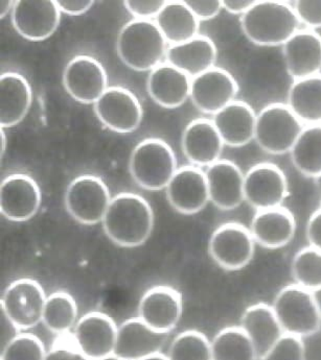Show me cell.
<instances>
[{
	"label": "cell",
	"instance_id": "obj_34",
	"mask_svg": "<svg viewBox=\"0 0 321 360\" xmlns=\"http://www.w3.org/2000/svg\"><path fill=\"white\" fill-rule=\"evenodd\" d=\"M294 283L310 292L321 288V251L308 245L296 252L291 263Z\"/></svg>",
	"mask_w": 321,
	"mask_h": 360
},
{
	"label": "cell",
	"instance_id": "obj_4",
	"mask_svg": "<svg viewBox=\"0 0 321 360\" xmlns=\"http://www.w3.org/2000/svg\"><path fill=\"white\" fill-rule=\"evenodd\" d=\"M129 168L133 180L141 188L163 191L177 172V159L165 140L146 138L133 150Z\"/></svg>",
	"mask_w": 321,
	"mask_h": 360
},
{
	"label": "cell",
	"instance_id": "obj_42",
	"mask_svg": "<svg viewBox=\"0 0 321 360\" xmlns=\"http://www.w3.org/2000/svg\"><path fill=\"white\" fill-rule=\"evenodd\" d=\"M306 237L309 245L321 251V206L310 215L306 226Z\"/></svg>",
	"mask_w": 321,
	"mask_h": 360
},
{
	"label": "cell",
	"instance_id": "obj_38",
	"mask_svg": "<svg viewBox=\"0 0 321 360\" xmlns=\"http://www.w3.org/2000/svg\"><path fill=\"white\" fill-rule=\"evenodd\" d=\"M44 360H90L75 344L72 332L57 335Z\"/></svg>",
	"mask_w": 321,
	"mask_h": 360
},
{
	"label": "cell",
	"instance_id": "obj_46",
	"mask_svg": "<svg viewBox=\"0 0 321 360\" xmlns=\"http://www.w3.org/2000/svg\"><path fill=\"white\" fill-rule=\"evenodd\" d=\"M15 1H1L0 2V17L4 18L8 15L10 11H13L14 8Z\"/></svg>",
	"mask_w": 321,
	"mask_h": 360
},
{
	"label": "cell",
	"instance_id": "obj_33",
	"mask_svg": "<svg viewBox=\"0 0 321 360\" xmlns=\"http://www.w3.org/2000/svg\"><path fill=\"white\" fill-rule=\"evenodd\" d=\"M45 327L57 334L70 333L77 322V306L66 292H53L47 297L42 316Z\"/></svg>",
	"mask_w": 321,
	"mask_h": 360
},
{
	"label": "cell",
	"instance_id": "obj_6",
	"mask_svg": "<svg viewBox=\"0 0 321 360\" xmlns=\"http://www.w3.org/2000/svg\"><path fill=\"white\" fill-rule=\"evenodd\" d=\"M305 127L287 103H270L256 115L254 141L267 154H290Z\"/></svg>",
	"mask_w": 321,
	"mask_h": 360
},
{
	"label": "cell",
	"instance_id": "obj_47",
	"mask_svg": "<svg viewBox=\"0 0 321 360\" xmlns=\"http://www.w3.org/2000/svg\"><path fill=\"white\" fill-rule=\"evenodd\" d=\"M314 184H315L316 193H317L318 200H320L321 206V174L314 179Z\"/></svg>",
	"mask_w": 321,
	"mask_h": 360
},
{
	"label": "cell",
	"instance_id": "obj_16",
	"mask_svg": "<svg viewBox=\"0 0 321 360\" xmlns=\"http://www.w3.org/2000/svg\"><path fill=\"white\" fill-rule=\"evenodd\" d=\"M165 191L170 205L181 214H196L210 202L206 172L191 164L178 168Z\"/></svg>",
	"mask_w": 321,
	"mask_h": 360
},
{
	"label": "cell",
	"instance_id": "obj_18",
	"mask_svg": "<svg viewBox=\"0 0 321 360\" xmlns=\"http://www.w3.org/2000/svg\"><path fill=\"white\" fill-rule=\"evenodd\" d=\"M61 11L56 1H15L12 23L17 33L31 41H43L56 31Z\"/></svg>",
	"mask_w": 321,
	"mask_h": 360
},
{
	"label": "cell",
	"instance_id": "obj_20",
	"mask_svg": "<svg viewBox=\"0 0 321 360\" xmlns=\"http://www.w3.org/2000/svg\"><path fill=\"white\" fill-rule=\"evenodd\" d=\"M210 200L220 210L230 211L245 202V174L236 163L220 159L206 170Z\"/></svg>",
	"mask_w": 321,
	"mask_h": 360
},
{
	"label": "cell",
	"instance_id": "obj_11",
	"mask_svg": "<svg viewBox=\"0 0 321 360\" xmlns=\"http://www.w3.org/2000/svg\"><path fill=\"white\" fill-rule=\"evenodd\" d=\"M94 112L109 130L120 134L132 133L143 120V107L137 96L120 86L109 87L94 103Z\"/></svg>",
	"mask_w": 321,
	"mask_h": 360
},
{
	"label": "cell",
	"instance_id": "obj_9",
	"mask_svg": "<svg viewBox=\"0 0 321 360\" xmlns=\"http://www.w3.org/2000/svg\"><path fill=\"white\" fill-rule=\"evenodd\" d=\"M256 241L249 228L242 224L225 223L213 232L208 243L210 257L226 271L244 269L253 259Z\"/></svg>",
	"mask_w": 321,
	"mask_h": 360
},
{
	"label": "cell",
	"instance_id": "obj_44",
	"mask_svg": "<svg viewBox=\"0 0 321 360\" xmlns=\"http://www.w3.org/2000/svg\"><path fill=\"white\" fill-rule=\"evenodd\" d=\"M0 318H1V340H0V350H2L8 342H12V340L18 335L19 329L11 322L10 319L4 314V312H0Z\"/></svg>",
	"mask_w": 321,
	"mask_h": 360
},
{
	"label": "cell",
	"instance_id": "obj_49",
	"mask_svg": "<svg viewBox=\"0 0 321 360\" xmlns=\"http://www.w3.org/2000/svg\"><path fill=\"white\" fill-rule=\"evenodd\" d=\"M1 148H0V154H1V158L4 157V153H6V133H4V129H1Z\"/></svg>",
	"mask_w": 321,
	"mask_h": 360
},
{
	"label": "cell",
	"instance_id": "obj_28",
	"mask_svg": "<svg viewBox=\"0 0 321 360\" xmlns=\"http://www.w3.org/2000/svg\"><path fill=\"white\" fill-rule=\"evenodd\" d=\"M31 85L20 73L6 72L0 77V124L1 129L23 122L32 105Z\"/></svg>",
	"mask_w": 321,
	"mask_h": 360
},
{
	"label": "cell",
	"instance_id": "obj_48",
	"mask_svg": "<svg viewBox=\"0 0 321 360\" xmlns=\"http://www.w3.org/2000/svg\"><path fill=\"white\" fill-rule=\"evenodd\" d=\"M313 295L314 300H315L316 305H317L318 310H320V314L321 316V288L320 290H314Z\"/></svg>",
	"mask_w": 321,
	"mask_h": 360
},
{
	"label": "cell",
	"instance_id": "obj_21",
	"mask_svg": "<svg viewBox=\"0 0 321 360\" xmlns=\"http://www.w3.org/2000/svg\"><path fill=\"white\" fill-rule=\"evenodd\" d=\"M286 70L293 81L321 73V36L301 29L283 45Z\"/></svg>",
	"mask_w": 321,
	"mask_h": 360
},
{
	"label": "cell",
	"instance_id": "obj_40",
	"mask_svg": "<svg viewBox=\"0 0 321 360\" xmlns=\"http://www.w3.org/2000/svg\"><path fill=\"white\" fill-rule=\"evenodd\" d=\"M167 1H125V8L135 19L156 18Z\"/></svg>",
	"mask_w": 321,
	"mask_h": 360
},
{
	"label": "cell",
	"instance_id": "obj_23",
	"mask_svg": "<svg viewBox=\"0 0 321 360\" xmlns=\"http://www.w3.org/2000/svg\"><path fill=\"white\" fill-rule=\"evenodd\" d=\"M224 146L214 122L208 118L193 120L183 131V154L191 165L208 168L220 160Z\"/></svg>",
	"mask_w": 321,
	"mask_h": 360
},
{
	"label": "cell",
	"instance_id": "obj_25",
	"mask_svg": "<svg viewBox=\"0 0 321 360\" xmlns=\"http://www.w3.org/2000/svg\"><path fill=\"white\" fill-rule=\"evenodd\" d=\"M146 87L155 103L167 109H175L191 98V77L165 62L151 71Z\"/></svg>",
	"mask_w": 321,
	"mask_h": 360
},
{
	"label": "cell",
	"instance_id": "obj_13",
	"mask_svg": "<svg viewBox=\"0 0 321 360\" xmlns=\"http://www.w3.org/2000/svg\"><path fill=\"white\" fill-rule=\"evenodd\" d=\"M63 86L81 103H96L109 88L104 66L96 58L85 55L68 62L64 69Z\"/></svg>",
	"mask_w": 321,
	"mask_h": 360
},
{
	"label": "cell",
	"instance_id": "obj_51",
	"mask_svg": "<svg viewBox=\"0 0 321 360\" xmlns=\"http://www.w3.org/2000/svg\"><path fill=\"white\" fill-rule=\"evenodd\" d=\"M98 360H122L120 359H118V356H115V355H110V356L105 357V359H101Z\"/></svg>",
	"mask_w": 321,
	"mask_h": 360
},
{
	"label": "cell",
	"instance_id": "obj_19",
	"mask_svg": "<svg viewBox=\"0 0 321 360\" xmlns=\"http://www.w3.org/2000/svg\"><path fill=\"white\" fill-rule=\"evenodd\" d=\"M182 295L171 286H154L144 292L139 305V318L148 326L170 333L182 316Z\"/></svg>",
	"mask_w": 321,
	"mask_h": 360
},
{
	"label": "cell",
	"instance_id": "obj_1",
	"mask_svg": "<svg viewBox=\"0 0 321 360\" xmlns=\"http://www.w3.org/2000/svg\"><path fill=\"white\" fill-rule=\"evenodd\" d=\"M103 228L110 240L122 248L144 245L154 227V213L146 198L133 193L112 198Z\"/></svg>",
	"mask_w": 321,
	"mask_h": 360
},
{
	"label": "cell",
	"instance_id": "obj_8",
	"mask_svg": "<svg viewBox=\"0 0 321 360\" xmlns=\"http://www.w3.org/2000/svg\"><path fill=\"white\" fill-rule=\"evenodd\" d=\"M46 299L38 281L21 278L4 290L0 300V310L19 330L32 329L42 322Z\"/></svg>",
	"mask_w": 321,
	"mask_h": 360
},
{
	"label": "cell",
	"instance_id": "obj_41",
	"mask_svg": "<svg viewBox=\"0 0 321 360\" xmlns=\"http://www.w3.org/2000/svg\"><path fill=\"white\" fill-rule=\"evenodd\" d=\"M200 21L212 20L223 10L222 1H184Z\"/></svg>",
	"mask_w": 321,
	"mask_h": 360
},
{
	"label": "cell",
	"instance_id": "obj_35",
	"mask_svg": "<svg viewBox=\"0 0 321 360\" xmlns=\"http://www.w3.org/2000/svg\"><path fill=\"white\" fill-rule=\"evenodd\" d=\"M169 360H213L212 344L197 330H187L178 334L168 352Z\"/></svg>",
	"mask_w": 321,
	"mask_h": 360
},
{
	"label": "cell",
	"instance_id": "obj_17",
	"mask_svg": "<svg viewBox=\"0 0 321 360\" xmlns=\"http://www.w3.org/2000/svg\"><path fill=\"white\" fill-rule=\"evenodd\" d=\"M170 333L152 329L141 319H129L118 326L114 355L122 360H139L161 353Z\"/></svg>",
	"mask_w": 321,
	"mask_h": 360
},
{
	"label": "cell",
	"instance_id": "obj_43",
	"mask_svg": "<svg viewBox=\"0 0 321 360\" xmlns=\"http://www.w3.org/2000/svg\"><path fill=\"white\" fill-rule=\"evenodd\" d=\"M58 8L61 12L65 14L70 15V16H79L83 15L84 13L88 12L94 6V1H56Z\"/></svg>",
	"mask_w": 321,
	"mask_h": 360
},
{
	"label": "cell",
	"instance_id": "obj_14",
	"mask_svg": "<svg viewBox=\"0 0 321 360\" xmlns=\"http://www.w3.org/2000/svg\"><path fill=\"white\" fill-rule=\"evenodd\" d=\"M41 200L40 187L29 174H8L2 180L0 212L8 221H29L38 212Z\"/></svg>",
	"mask_w": 321,
	"mask_h": 360
},
{
	"label": "cell",
	"instance_id": "obj_5",
	"mask_svg": "<svg viewBox=\"0 0 321 360\" xmlns=\"http://www.w3.org/2000/svg\"><path fill=\"white\" fill-rule=\"evenodd\" d=\"M271 306L284 333L303 340L320 331L321 316L310 290L289 284L275 295Z\"/></svg>",
	"mask_w": 321,
	"mask_h": 360
},
{
	"label": "cell",
	"instance_id": "obj_7",
	"mask_svg": "<svg viewBox=\"0 0 321 360\" xmlns=\"http://www.w3.org/2000/svg\"><path fill=\"white\" fill-rule=\"evenodd\" d=\"M111 200L106 183L100 176L81 174L68 185L65 207L77 223L92 226L103 221Z\"/></svg>",
	"mask_w": 321,
	"mask_h": 360
},
{
	"label": "cell",
	"instance_id": "obj_2",
	"mask_svg": "<svg viewBox=\"0 0 321 360\" xmlns=\"http://www.w3.org/2000/svg\"><path fill=\"white\" fill-rule=\"evenodd\" d=\"M245 37L256 46L277 47L301 30L292 4L256 1L240 19Z\"/></svg>",
	"mask_w": 321,
	"mask_h": 360
},
{
	"label": "cell",
	"instance_id": "obj_3",
	"mask_svg": "<svg viewBox=\"0 0 321 360\" xmlns=\"http://www.w3.org/2000/svg\"><path fill=\"white\" fill-rule=\"evenodd\" d=\"M167 44L155 21L133 19L120 30L116 49L118 57L129 68L152 71L163 63Z\"/></svg>",
	"mask_w": 321,
	"mask_h": 360
},
{
	"label": "cell",
	"instance_id": "obj_31",
	"mask_svg": "<svg viewBox=\"0 0 321 360\" xmlns=\"http://www.w3.org/2000/svg\"><path fill=\"white\" fill-rule=\"evenodd\" d=\"M295 169L315 179L321 174V124L306 126L290 152Z\"/></svg>",
	"mask_w": 321,
	"mask_h": 360
},
{
	"label": "cell",
	"instance_id": "obj_37",
	"mask_svg": "<svg viewBox=\"0 0 321 360\" xmlns=\"http://www.w3.org/2000/svg\"><path fill=\"white\" fill-rule=\"evenodd\" d=\"M260 360H307L303 338L284 334Z\"/></svg>",
	"mask_w": 321,
	"mask_h": 360
},
{
	"label": "cell",
	"instance_id": "obj_10",
	"mask_svg": "<svg viewBox=\"0 0 321 360\" xmlns=\"http://www.w3.org/2000/svg\"><path fill=\"white\" fill-rule=\"evenodd\" d=\"M288 195L286 174L275 164H256L245 174V202L256 211L284 206Z\"/></svg>",
	"mask_w": 321,
	"mask_h": 360
},
{
	"label": "cell",
	"instance_id": "obj_30",
	"mask_svg": "<svg viewBox=\"0 0 321 360\" xmlns=\"http://www.w3.org/2000/svg\"><path fill=\"white\" fill-rule=\"evenodd\" d=\"M287 105L305 126L321 124V73L293 81Z\"/></svg>",
	"mask_w": 321,
	"mask_h": 360
},
{
	"label": "cell",
	"instance_id": "obj_12",
	"mask_svg": "<svg viewBox=\"0 0 321 360\" xmlns=\"http://www.w3.org/2000/svg\"><path fill=\"white\" fill-rule=\"evenodd\" d=\"M239 84L232 73L220 67L191 79V99L202 113L214 116L236 101Z\"/></svg>",
	"mask_w": 321,
	"mask_h": 360
},
{
	"label": "cell",
	"instance_id": "obj_27",
	"mask_svg": "<svg viewBox=\"0 0 321 360\" xmlns=\"http://www.w3.org/2000/svg\"><path fill=\"white\" fill-rule=\"evenodd\" d=\"M217 57L218 49L214 41L199 34L182 44L170 45L165 59L168 63L194 79L215 67Z\"/></svg>",
	"mask_w": 321,
	"mask_h": 360
},
{
	"label": "cell",
	"instance_id": "obj_15",
	"mask_svg": "<svg viewBox=\"0 0 321 360\" xmlns=\"http://www.w3.org/2000/svg\"><path fill=\"white\" fill-rule=\"evenodd\" d=\"M118 329L109 316L92 311L77 320L72 334L81 352L90 360H98L114 354Z\"/></svg>",
	"mask_w": 321,
	"mask_h": 360
},
{
	"label": "cell",
	"instance_id": "obj_26",
	"mask_svg": "<svg viewBox=\"0 0 321 360\" xmlns=\"http://www.w3.org/2000/svg\"><path fill=\"white\" fill-rule=\"evenodd\" d=\"M240 327L251 340L258 359H262L284 335L272 306L266 303L250 305L241 316Z\"/></svg>",
	"mask_w": 321,
	"mask_h": 360
},
{
	"label": "cell",
	"instance_id": "obj_36",
	"mask_svg": "<svg viewBox=\"0 0 321 360\" xmlns=\"http://www.w3.org/2000/svg\"><path fill=\"white\" fill-rule=\"evenodd\" d=\"M46 352L38 336L19 333L0 350V360H44Z\"/></svg>",
	"mask_w": 321,
	"mask_h": 360
},
{
	"label": "cell",
	"instance_id": "obj_50",
	"mask_svg": "<svg viewBox=\"0 0 321 360\" xmlns=\"http://www.w3.org/2000/svg\"><path fill=\"white\" fill-rule=\"evenodd\" d=\"M139 360H169L168 359L167 355H163V353H158V354L153 355V356L146 357V359Z\"/></svg>",
	"mask_w": 321,
	"mask_h": 360
},
{
	"label": "cell",
	"instance_id": "obj_22",
	"mask_svg": "<svg viewBox=\"0 0 321 360\" xmlns=\"http://www.w3.org/2000/svg\"><path fill=\"white\" fill-rule=\"evenodd\" d=\"M249 230L256 245L265 249H281L294 238L296 221L286 207L264 209L256 211Z\"/></svg>",
	"mask_w": 321,
	"mask_h": 360
},
{
	"label": "cell",
	"instance_id": "obj_45",
	"mask_svg": "<svg viewBox=\"0 0 321 360\" xmlns=\"http://www.w3.org/2000/svg\"><path fill=\"white\" fill-rule=\"evenodd\" d=\"M256 1H222V6H223V10L227 11L230 14L234 15H243L245 13L248 12L249 8L253 6Z\"/></svg>",
	"mask_w": 321,
	"mask_h": 360
},
{
	"label": "cell",
	"instance_id": "obj_39",
	"mask_svg": "<svg viewBox=\"0 0 321 360\" xmlns=\"http://www.w3.org/2000/svg\"><path fill=\"white\" fill-rule=\"evenodd\" d=\"M292 4L301 25L312 31L321 29V1H295Z\"/></svg>",
	"mask_w": 321,
	"mask_h": 360
},
{
	"label": "cell",
	"instance_id": "obj_24",
	"mask_svg": "<svg viewBox=\"0 0 321 360\" xmlns=\"http://www.w3.org/2000/svg\"><path fill=\"white\" fill-rule=\"evenodd\" d=\"M256 115L249 103L236 99L215 114L212 120L225 146L242 148L254 140Z\"/></svg>",
	"mask_w": 321,
	"mask_h": 360
},
{
	"label": "cell",
	"instance_id": "obj_32",
	"mask_svg": "<svg viewBox=\"0 0 321 360\" xmlns=\"http://www.w3.org/2000/svg\"><path fill=\"white\" fill-rule=\"evenodd\" d=\"M210 344L213 360H260L251 340L240 326L223 328Z\"/></svg>",
	"mask_w": 321,
	"mask_h": 360
},
{
	"label": "cell",
	"instance_id": "obj_29",
	"mask_svg": "<svg viewBox=\"0 0 321 360\" xmlns=\"http://www.w3.org/2000/svg\"><path fill=\"white\" fill-rule=\"evenodd\" d=\"M155 22L171 45L182 44L200 34V20L184 1H167Z\"/></svg>",
	"mask_w": 321,
	"mask_h": 360
}]
</instances>
